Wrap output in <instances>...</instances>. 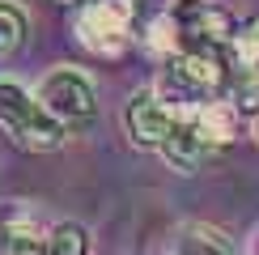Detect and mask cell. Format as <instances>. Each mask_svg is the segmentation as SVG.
Instances as JSON below:
<instances>
[{"label":"cell","instance_id":"cell-15","mask_svg":"<svg viewBox=\"0 0 259 255\" xmlns=\"http://www.w3.org/2000/svg\"><path fill=\"white\" fill-rule=\"evenodd\" d=\"M64 5H68V0H64Z\"/></svg>","mask_w":259,"mask_h":255},{"label":"cell","instance_id":"cell-9","mask_svg":"<svg viewBox=\"0 0 259 255\" xmlns=\"http://www.w3.org/2000/svg\"><path fill=\"white\" fill-rule=\"evenodd\" d=\"M175 255H234V242L212 226H187L175 238Z\"/></svg>","mask_w":259,"mask_h":255},{"label":"cell","instance_id":"cell-3","mask_svg":"<svg viewBox=\"0 0 259 255\" xmlns=\"http://www.w3.org/2000/svg\"><path fill=\"white\" fill-rule=\"evenodd\" d=\"M166 17L179 30V51L204 47V51H230L234 34H238V21L225 5L212 0H175L166 9Z\"/></svg>","mask_w":259,"mask_h":255},{"label":"cell","instance_id":"cell-6","mask_svg":"<svg viewBox=\"0 0 259 255\" xmlns=\"http://www.w3.org/2000/svg\"><path fill=\"white\" fill-rule=\"evenodd\" d=\"M191 128L204 136L208 149L234 145L238 141V128H242V111L234 106V98H212L208 106H200V111L191 115Z\"/></svg>","mask_w":259,"mask_h":255},{"label":"cell","instance_id":"cell-5","mask_svg":"<svg viewBox=\"0 0 259 255\" xmlns=\"http://www.w3.org/2000/svg\"><path fill=\"white\" fill-rule=\"evenodd\" d=\"M123 128H127V136H132V145L157 149V153H161V145H166L170 132L179 128V115L166 111L153 90H140V94H132L127 106H123Z\"/></svg>","mask_w":259,"mask_h":255},{"label":"cell","instance_id":"cell-11","mask_svg":"<svg viewBox=\"0 0 259 255\" xmlns=\"http://www.w3.org/2000/svg\"><path fill=\"white\" fill-rule=\"evenodd\" d=\"M47 251L51 255H90V230L77 221H60L47 230Z\"/></svg>","mask_w":259,"mask_h":255},{"label":"cell","instance_id":"cell-4","mask_svg":"<svg viewBox=\"0 0 259 255\" xmlns=\"http://www.w3.org/2000/svg\"><path fill=\"white\" fill-rule=\"evenodd\" d=\"M136 0H94L77 13V38L94 56H119L132 42Z\"/></svg>","mask_w":259,"mask_h":255},{"label":"cell","instance_id":"cell-1","mask_svg":"<svg viewBox=\"0 0 259 255\" xmlns=\"http://www.w3.org/2000/svg\"><path fill=\"white\" fill-rule=\"evenodd\" d=\"M0 132L30 153H56L68 141V128H60L38 106L34 94L17 81H0Z\"/></svg>","mask_w":259,"mask_h":255},{"label":"cell","instance_id":"cell-14","mask_svg":"<svg viewBox=\"0 0 259 255\" xmlns=\"http://www.w3.org/2000/svg\"><path fill=\"white\" fill-rule=\"evenodd\" d=\"M255 145H259V115H255Z\"/></svg>","mask_w":259,"mask_h":255},{"label":"cell","instance_id":"cell-7","mask_svg":"<svg viewBox=\"0 0 259 255\" xmlns=\"http://www.w3.org/2000/svg\"><path fill=\"white\" fill-rule=\"evenodd\" d=\"M212 149L204 145V136L191 128V119H179V128L170 132V141L161 145V162L170 170H179V175H196V170L208 162Z\"/></svg>","mask_w":259,"mask_h":255},{"label":"cell","instance_id":"cell-13","mask_svg":"<svg viewBox=\"0 0 259 255\" xmlns=\"http://www.w3.org/2000/svg\"><path fill=\"white\" fill-rule=\"evenodd\" d=\"M246 255H259V226L251 230V238H246Z\"/></svg>","mask_w":259,"mask_h":255},{"label":"cell","instance_id":"cell-2","mask_svg":"<svg viewBox=\"0 0 259 255\" xmlns=\"http://www.w3.org/2000/svg\"><path fill=\"white\" fill-rule=\"evenodd\" d=\"M34 98L60 128H90L98 119V90H94V81L85 77L81 68H72V64L51 68L47 77L38 81Z\"/></svg>","mask_w":259,"mask_h":255},{"label":"cell","instance_id":"cell-8","mask_svg":"<svg viewBox=\"0 0 259 255\" xmlns=\"http://www.w3.org/2000/svg\"><path fill=\"white\" fill-rule=\"evenodd\" d=\"M0 255H51L47 230L34 221H5L0 226Z\"/></svg>","mask_w":259,"mask_h":255},{"label":"cell","instance_id":"cell-10","mask_svg":"<svg viewBox=\"0 0 259 255\" xmlns=\"http://www.w3.org/2000/svg\"><path fill=\"white\" fill-rule=\"evenodd\" d=\"M230 60H234V72H242V77L259 72V17L238 26V34L230 42Z\"/></svg>","mask_w":259,"mask_h":255},{"label":"cell","instance_id":"cell-12","mask_svg":"<svg viewBox=\"0 0 259 255\" xmlns=\"http://www.w3.org/2000/svg\"><path fill=\"white\" fill-rule=\"evenodd\" d=\"M26 42V13L9 0H0V60H9Z\"/></svg>","mask_w":259,"mask_h":255}]
</instances>
